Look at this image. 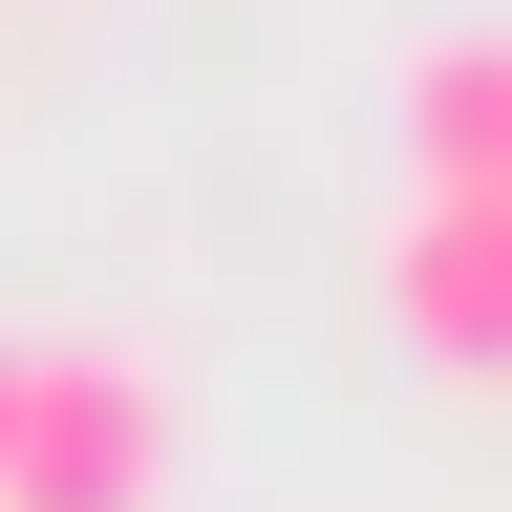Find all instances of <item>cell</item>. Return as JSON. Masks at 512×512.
<instances>
[{
    "instance_id": "cell-1",
    "label": "cell",
    "mask_w": 512,
    "mask_h": 512,
    "mask_svg": "<svg viewBox=\"0 0 512 512\" xmlns=\"http://www.w3.org/2000/svg\"><path fill=\"white\" fill-rule=\"evenodd\" d=\"M171 470V384L107 342H22V427H0V512H150Z\"/></svg>"
},
{
    "instance_id": "cell-2",
    "label": "cell",
    "mask_w": 512,
    "mask_h": 512,
    "mask_svg": "<svg viewBox=\"0 0 512 512\" xmlns=\"http://www.w3.org/2000/svg\"><path fill=\"white\" fill-rule=\"evenodd\" d=\"M384 299H406V342H427L448 384H512V192H406Z\"/></svg>"
},
{
    "instance_id": "cell-3",
    "label": "cell",
    "mask_w": 512,
    "mask_h": 512,
    "mask_svg": "<svg viewBox=\"0 0 512 512\" xmlns=\"http://www.w3.org/2000/svg\"><path fill=\"white\" fill-rule=\"evenodd\" d=\"M406 171L427 192H512V22H448L406 64Z\"/></svg>"
},
{
    "instance_id": "cell-4",
    "label": "cell",
    "mask_w": 512,
    "mask_h": 512,
    "mask_svg": "<svg viewBox=\"0 0 512 512\" xmlns=\"http://www.w3.org/2000/svg\"><path fill=\"white\" fill-rule=\"evenodd\" d=\"M0 427H22V342H0Z\"/></svg>"
}]
</instances>
